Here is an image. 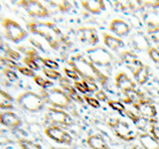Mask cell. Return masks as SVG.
<instances>
[{
	"instance_id": "cell-15",
	"label": "cell",
	"mask_w": 159,
	"mask_h": 149,
	"mask_svg": "<svg viewBox=\"0 0 159 149\" xmlns=\"http://www.w3.org/2000/svg\"><path fill=\"white\" fill-rule=\"evenodd\" d=\"M116 87L123 93L124 91L130 88H135V83L129 78L124 72H119L114 78Z\"/></svg>"
},
{
	"instance_id": "cell-13",
	"label": "cell",
	"mask_w": 159,
	"mask_h": 149,
	"mask_svg": "<svg viewBox=\"0 0 159 149\" xmlns=\"http://www.w3.org/2000/svg\"><path fill=\"white\" fill-rule=\"evenodd\" d=\"M79 37L80 40L88 45L93 46L98 42V35L97 30L93 27H82L79 29Z\"/></svg>"
},
{
	"instance_id": "cell-21",
	"label": "cell",
	"mask_w": 159,
	"mask_h": 149,
	"mask_svg": "<svg viewBox=\"0 0 159 149\" xmlns=\"http://www.w3.org/2000/svg\"><path fill=\"white\" fill-rule=\"evenodd\" d=\"M132 74L136 83L141 86V84H144L147 82L148 77H149V68L147 65L142 64L140 67L132 73Z\"/></svg>"
},
{
	"instance_id": "cell-23",
	"label": "cell",
	"mask_w": 159,
	"mask_h": 149,
	"mask_svg": "<svg viewBox=\"0 0 159 149\" xmlns=\"http://www.w3.org/2000/svg\"><path fill=\"white\" fill-rule=\"evenodd\" d=\"M13 102V97L8 93L0 88V109H6V111L12 109L14 107Z\"/></svg>"
},
{
	"instance_id": "cell-4",
	"label": "cell",
	"mask_w": 159,
	"mask_h": 149,
	"mask_svg": "<svg viewBox=\"0 0 159 149\" xmlns=\"http://www.w3.org/2000/svg\"><path fill=\"white\" fill-rule=\"evenodd\" d=\"M16 102L22 109L32 113L42 111L45 106L43 97L31 91L24 92L21 94H19Z\"/></svg>"
},
{
	"instance_id": "cell-20",
	"label": "cell",
	"mask_w": 159,
	"mask_h": 149,
	"mask_svg": "<svg viewBox=\"0 0 159 149\" xmlns=\"http://www.w3.org/2000/svg\"><path fill=\"white\" fill-rule=\"evenodd\" d=\"M138 140L144 149H159V142L154 138L150 133L139 134Z\"/></svg>"
},
{
	"instance_id": "cell-35",
	"label": "cell",
	"mask_w": 159,
	"mask_h": 149,
	"mask_svg": "<svg viewBox=\"0 0 159 149\" xmlns=\"http://www.w3.org/2000/svg\"><path fill=\"white\" fill-rule=\"evenodd\" d=\"M3 74H5V77H6L9 79V81H11V82H15L18 79V76H17L16 72H15L14 70H12V69L5 68L3 70Z\"/></svg>"
},
{
	"instance_id": "cell-44",
	"label": "cell",
	"mask_w": 159,
	"mask_h": 149,
	"mask_svg": "<svg viewBox=\"0 0 159 149\" xmlns=\"http://www.w3.org/2000/svg\"><path fill=\"white\" fill-rule=\"evenodd\" d=\"M149 32L151 34V37L154 40V42H156L159 44V28L153 29V30H149Z\"/></svg>"
},
{
	"instance_id": "cell-46",
	"label": "cell",
	"mask_w": 159,
	"mask_h": 149,
	"mask_svg": "<svg viewBox=\"0 0 159 149\" xmlns=\"http://www.w3.org/2000/svg\"><path fill=\"white\" fill-rule=\"evenodd\" d=\"M2 47H3V41H2L1 37H0V49H1Z\"/></svg>"
},
{
	"instance_id": "cell-37",
	"label": "cell",
	"mask_w": 159,
	"mask_h": 149,
	"mask_svg": "<svg viewBox=\"0 0 159 149\" xmlns=\"http://www.w3.org/2000/svg\"><path fill=\"white\" fill-rule=\"evenodd\" d=\"M17 71L20 73V74H24V76H26V77H31V78H34L36 74H35V73H34V71H32L31 69H29V68H27L26 66H19L18 67V69H17Z\"/></svg>"
},
{
	"instance_id": "cell-12",
	"label": "cell",
	"mask_w": 159,
	"mask_h": 149,
	"mask_svg": "<svg viewBox=\"0 0 159 149\" xmlns=\"http://www.w3.org/2000/svg\"><path fill=\"white\" fill-rule=\"evenodd\" d=\"M133 106L136 108L139 115H141L147 119L155 117L157 114V109L155 106L145 98H144L143 101L139 102L138 103L133 104Z\"/></svg>"
},
{
	"instance_id": "cell-2",
	"label": "cell",
	"mask_w": 159,
	"mask_h": 149,
	"mask_svg": "<svg viewBox=\"0 0 159 149\" xmlns=\"http://www.w3.org/2000/svg\"><path fill=\"white\" fill-rule=\"evenodd\" d=\"M27 27L31 33L44 38L49 44V46L55 50H57L65 41V37L62 31L54 23L30 22L28 23Z\"/></svg>"
},
{
	"instance_id": "cell-36",
	"label": "cell",
	"mask_w": 159,
	"mask_h": 149,
	"mask_svg": "<svg viewBox=\"0 0 159 149\" xmlns=\"http://www.w3.org/2000/svg\"><path fill=\"white\" fill-rule=\"evenodd\" d=\"M63 71L65 73V74L69 78V79H74L75 82L78 81L79 79V74H77V72L75 71L74 69H69V68H64L63 69Z\"/></svg>"
},
{
	"instance_id": "cell-42",
	"label": "cell",
	"mask_w": 159,
	"mask_h": 149,
	"mask_svg": "<svg viewBox=\"0 0 159 149\" xmlns=\"http://www.w3.org/2000/svg\"><path fill=\"white\" fill-rule=\"evenodd\" d=\"M74 88H76V91L81 93L83 94H86L87 93V91H86V88H84L83 82H79V81H76L74 82Z\"/></svg>"
},
{
	"instance_id": "cell-7",
	"label": "cell",
	"mask_w": 159,
	"mask_h": 149,
	"mask_svg": "<svg viewBox=\"0 0 159 149\" xmlns=\"http://www.w3.org/2000/svg\"><path fill=\"white\" fill-rule=\"evenodd\" d=\"M19 6L25 9L30 16L35 18H46L50 15L49 10L47 7L43 5L41 2L36 1V0H24V1L18 2Z\"/></svg>"
},
{
	"instance_id": "cell-48",
	"label": "cell",
	"mask_w": 159,
	"mask_h": 149,
	"mask_svg": "<svg viewBox=\"0 0 159 149\" xmlns=\"http://www.w3.org/2000/svg\"><path fill=\"white\" fill-rule=\"evenodd\" d=\"M0 9H1V4H0Z\"/></svg>"
},
{
	"instance_id": "cell-17",
	"label": "cell",
	"mask_w": 159,
	"mask_h": 149,
	"mask_svg": "<svg viewBox=\"0 0 159 149\" xmlns=\"http://www.w3.org/2000/svg\"><path fill=\"white\" fill-rule=\"evenodd\" d=\"M82 7L92 14H99L106 10V3L102 0H87L81 2Z\"/></svg>"
},
{
	"instance_id": "cell-30",
	"label": "cell",
	"mask_w": 159,
	"mask_h": 149,
	"mask_svg": "<svg viewBox=\"0 0 159 149\" xmlns=\"http://www.w3.org/2000/svg\"><path fill=\"white\" fill-rule=\"evenodd\" d=\"M39 61L44 65L45 68L52 69V70H58L59 69V64L57 62H55L54 60L48 59V58H40Z\"/></svg>"
},
{
	"instance_id": "cell-31",
	"label": "cell",
	"mask_w": 159,
	"mask_h": 149,
	"mask_svg": "<svg viewBox=\"0 0 159 149\" xmlns=\"http://www.w3.org/2000/svg\"><path fill=\"white\" fill-rule=\"evenodd\" d=\"M23 62L25 65H26V67L31 69L32 71H38V70L40 69V66L38 65V63L35 61L34 59L30 58V57H25L23 59Z\"/></svg>"
},
{
	"instance_id": "cell-34",
	"label": "cell",
	"mask_w": 159,
	"mask_h": 149,
	"mask_svg": "<svg viewBox=\"0 0 159 149\" xmlns=\"http://www.w3.org/2000/svg\"><path fill=\"white\" fill-rule=\"evenodd\" d=\"M84 101L86 102L89 106H92L93 108H98L101 106V104H99V102L96 97H89V96H87V94H84Z\"/></svg>"
},
{
	"instance_id": "cell-39",
	"label": "cell",
	"mask_w": 159,
	"mask_h": 149,
	"mask_svg": "<svg viewBox=\"0 0 159 149\" xmlns=\"http://www.w3.org/2000/svg\"><path fill=\"white\" fill-rule=\"evenodd\" d=\"M94 97H96V98L98 102H108L107 94L102 89H98L97 93H94Z\"/></svg>"
},
{
	"instance_id": "cell-14",
	"label": "cell",
	"mask_w": 159,
	"mask_h": 149,
	"mask_svg": "<svg viewBox=\"0 0 159 149\" xmlns=\"http://www.w3.org/2000/svg\"><path fill=\"white\" fill-rule=\"evenodd\" d=\"M109 30L113 34H116L117 37H124L127 36L129 32H130V27L122 19L116 18L112 19L111 23H109Z\"/></svg>"
},
{
	"instance_id": "cell-16",
	"label": "cell",
	"mask_w": 159,
	"mask_h": 149,
	"mask_svg": "<svg viewBox=\"0 0 159 149\" xmlns=\"http://www.w3.org/2000/svg\"><path fill=\"white\" fill-rule=\"evenodd\" d=\"M60 84H61V87L64 88V91L67 93L68 96L71 97L72 101L80 102V103H83L84 102V98H82V97H80V94L76 91V88H74V84L70 83L69 79L62 77L60 79Z\"/></svg>"
},
{
	"instance_id": "cell-40",
	"label": "cell",
	"mask_w": 159,
	"mask_h": 149,
	"mask_svg": "<svg viewBox=\"0 0 159 149\" xmlns=\"http://www.w3.org/2000/svg\"><path fill=\"white\" fill-rule=\"evenodd\" d=\"M57 5V7L59 8L60 11H62V12H67L69 11L70 9H71L72 7V4L68 2V1H62V2H59L56 4Z\"/></svg>"
},
{
	"instance_id": "cell-45",
	"label": "cell",
	"mask_w": 159,
	"mask_h": 149,
	"mask_svg": "<svg viewBox=\"0 0 159 149\" xmlns=\"http://www.w3.org/2000/svg\"><path fill=\"white\" fill-rule=\"evenodd\" d=\"M50 149H66V148H63V147H55V146H52Z\"/></svg>"
},
{
	"instance_id": "cell-24",
	"label": "cell",
	"mask_w": 159,
	"mask_h": 149,
	"mask_svg": "<svg viewBox=\"0 0 159 149\" xmlns=\"http://www.w3.org/2000/svg\"><path fill=\"white\" fill-rule=\"evenodd\" d=\"M126 115L131 119V120L135 123V125L139 128L141 129V130H145V127L147 126V118L143 117L141 115H137L134 112L130 111H125Z\"/></svg>"
},
{
	"instance_id": "cell-10",
	"label": "cell",
	"mask_w": 159,
	"mask_h": 149,
	"mask_svg": "<svg viewBox=\"0 0 159 149\" xmlns=\"http://www.w3.org/2000/svg\"><path fill=\"white\" fill-rule=\"evenodd\" d=\"M111 126L112 127L114 134H116L119 139H121V140L131 141L135 138L134 133L132 132L130 127H129V125L125 121L116 118V119H114V121L111 124Z\"/></svg>"
},
{
	"instance_id": "cell-26",
	"label": "cell",
	"mask_w": 159,
	"mask_h": 149,
	"mask_svg": "<svg viewBox=\"0 0 159 149\" xmlns=\"http://www.w3.org/2000/svg\"><path fill=\"white\" fill-rule=\"evenodd\" d=\"M121 60H122V62L125 64V66L128 67V66H130V65H132L133 63H135L138 59L136 57V55H134L133 53L129 51H125L121 54Z\"/></svg>"
},
{
	"instance_id": "cell-41",
	"label": "cell",
	"mask_w": 159,
	"mask_h": 149,
	"mask_svg": "<svg viewBox=\"0 0 159 149\" xmlns=\"http://www.w3.org/2000/svg\"><path fill=\"white\" fill-rule=\"evenodd\" d=\"M1 62L4 64V65H6V66L8 67V69H12V70H14V69H18V67L19 66H17V64L15 63L14 61H12L11 59H9V58H3V59H1Z\"/></svg>"
},
{
	"instance_id": "cell-22",
	"label": "cell",
	"mask_w": 159,
	"mask_h": 149,
	"mask_svg": "<svg viewBox=\"0 0 159 149\" xmlns=\"http://www.w3.org/2000/svg\"><path fill=\"white\" fill-rule=\"evenodd\" d=\"M123 94L126 97L125 99H124V102L132 103V104L138 103L139 102H141L144 99L143 94L140 92H138L135 88H130V89H127V91H124Z\"/></svg>"
},
{
	"instance_id": "cell-29",
	"label": "cell",
	"mask_w": 159,
	"mask_h": 149,
	"mask_svg": "<svg viewBox=\"0 0 159 149\" xmlns=\"http://www.w3.org/2000/svg\"><path fill=\"white\" fill-rule=\"evenodd\" d=\"M107 104L108 106L111 107L113 111H116L117 112H124L126 111L125 109V106H124V104L120 102H117V101H108L107 102Z\"/></svg>"
},
{
	"instance_id": "cell-5",
	"label": "cell",
	"mask_w": 159,
	"mask_h": 149,
	"mask_svg": "<svg viewBox=\"0 0 159 149\" xmlns=\"http://www.w3.org/2000/svg\"><path fill=\"white\" fill-rule=\"evenodd\" d=\"M2 25L6 37L13 43H20L27 37V31L21 25L11 18H4Z\"/></svg>"
},
{
	"instance_id": "cell-43",
	"label": "cell",
	"mask_w": 159,
	"mask_h": 149,
	"mask_svg": "<svg viewBox=\"0 0 159 149\" xmlns=\"http://www.w3.org/2000/svg\"><path fill=\"white\" fill-rule=\"evenodd\" d=\"M7 54H8V58L9 59H14V60H19L20 59V54L17 53L16 51H14V50L8 48L7 49Z\"/></svg>"
},
{
	"instance_id": "cell-32",
	"label": "cell",
	"mask_w": 159,
	"mask_h": 149,
	"mask_svg": "<svg viewBox=\"0 0 159 149\" xmlns=\"http://www.w3.org/2000/svg\"><path fill=\"white\" fill-rule=\"evenodd\" d=\"M82 82L84 84V88H86L87 93H97L98 91V87L97 83L91 82V81H86V79H83Z\"/></svg>"
},
{
	"instance_id": "cell-38",
	"label": "cell",
	"mask_w": 159,
	"mask_h": 149,
	"mask_svg": "<svg viewBox=\"0 0 159 149\" xmlns=\"http://www.w3.org/2000/svg\"><path fill=\"white\" fill-rule=\"evenodd\" d=\"M150 134L159 142V123H151L150 125Z\"/></svg>"
},
{
	"instance_id": "cell-8",
	"label": "cell",
	"mask_w": 159,
	"mask_h": 149,
	"mask_svg": "<svg viewBox=\"0 0 159 149\" xmlns=\"http://www.w3.org/2000/svg\"><path fill=\"white\" fill-rule=\"evenodd\" d=\"M44 132L46 134V136L57 143L71 145L73 142V137L71 136V134L58 125H52L45 128Z\"/></svg>"
},
{
	"instance_id": "cell-6",
	"label": "cell",
	"mask_w": 159,
	"mask_h": 149,
	"mask_svg": "<svg viewBox=\"0 0 159 149\" xmlns=\"http://www.w3.org/2000/svg\"><path fill=\"white\" fill-rule=\"evenodd\" d=\"M88 59L94 66L108 67L112 63V55L103 47H93L87 49Z\"/></svg>"
},
{
	"instance_id": "cell-18",
	"label": "cell",
	"mask_w": 159,
	"mask_h": 149,
	"mask_svg": "<svg viewBox=\"0 0 159 149\" xmlns=\"http://www.w3.org/2000/svg\"><path fill=\"white\" fill-rule=\"evenodd\" d=\"M102 38H103V44L106 45V47L112 50V51H116V50L124 47V43L122 40L118 37L113 36V35L104 33L102 35Z\"/></svg>"
},
{
	"instance_id": "cell-27",
	"label": "cell",
	"mask_w": 159,
	"mask_h": 149,
	"mask_svg": "<svg viewBox=\"0 0 159 149\" xmlns=\"http://www.w3.org/2000/svg\"><path fill=\"white\" fill-rule=\"evenodd\" d=\"M33 79H34L35 84H37L38 86L40 88H42L43 89H47L50 87L53 86V83L51 81H48V79L42 78L41 76H38V74H36V76L33 78Z\"/></svg>"
},
{
	"instance_id": "cell-47",
	"label": "cell",
	"mask_w": 159,
	"mask_h": 149,
	"mask_svg": "<svg viewBox=\"0 0 159 149\" xmlns=\"http://www.w3.org/2000/svg\"><path fill=\"white\" fill-rule=\"evenodd\" d=\"M132 149H144L143 147H138V146H134Z\"/></svg>"
},
{
	"instance_id": "cell-9",
	"label": "cell",
	"mask_w": 159,
	"mask_h": 149,
	"mask_svg": "<svg viewBox=\"0 0 159 149\" xmlns=\"http://www.w3.org/2000/svg\"><path fill=\"white\" fill-rule=\"evenodd\" d=\"M46 118L55 125H65L69 126L73 123V118L70 114L64 111V109H59L55 107H49L46 112Z\"/></svg>"
},
{
	"instance_id": "cell-19",
	"label": "cell",
	"mask_w": 159,
	"mask_h": 149,
	"mask_svg": "<svg viewBox=\"0 0 159 149\" xmlns=\"http://www.w3.org/2000/svg\"><path fill=\"white\" fill-rule=\"evenodd\" d=\"M87 144L91 149H111L102 136L93 134L87 138Z\"/></svg>"
},
{
	"instance_id": "cell-11",
	"label": "cell",
	"mask_w": 159,
	"mask_h": 149,
	"mask_svg": "<svg viewBox=\"0 0 159 149\" xmlns=\"http://www.w3.org/2000/svg\"><path fill=\"white\" fill-rule=\"evenodd\" d=\"M0 124L5 127L16 129L22 125V120L16 113L10 111L0 112Z\"/></svg>"
},
{
	"instance_id": "cell-1",
	"label": "cell",
	"mask_w": 159,
	"mask_h": 149,
	"mask_svg": "<svg viewBox=\"0 0 159 149\" xmlns=\"http://www.w3.org/2000/svg\"><path fill=\"white\" fill-rule=\"evenodd\" d=\"M69 64L83 79L94 83L98 82L102 87L106 86L108 81L107 76L102 74L97 66H94L89 59L82 56V55L73 56L69 61Z\"/></svg>"
},
{
	"instance_id": "cell-33",
	"label": "cell",
	"mask_w": 159,
	"mask_h": 149,
	"mask_svg": "<svg viewBox=\"0 0 159 149\" xmlns=\"http://www.w3.org/2000/svg\"><path fill=\"white\" fill-rule=\"evenodd\" d=\"M148 56L154 63L159 64V50L155 47H149L147 50Z\"/></svg>"
},
{
	"instance_id": "cell-28",
	"label": "cell",
	"mask_w": 159,
	"mask_h": 149,
	"mask_svg": "<svg viewBox=\"0 0 159 149\" xmlns=\"http://www.w3.org/2000/svg\"><path fill=\"white\" fill-rule=\"evenodd\" d=\"M43 74L50 79H60L62 78L61 74H60L57 70H52L48 68H43Z\"/></svg>"
},
{
	"instance_id": "cell-3",
	"label": "cell",
	"mask_w": 159,
	"mask_h": 149,
	"mask_svg": "<svg viewBox=\"0 0 159 149\" xmlns=\"http://www.w3.org/2000/svg\"><path fill=\"white\" fill-rule=\"evenodd\" d=\"M42 97L45 102L49 103L51 107L59 108V109H66L72 103V99L64 89L58 88H52L43 89Z\"/></svg>"
},
{
	"instance_id": "cell-25",
	"label": "cell",
	"mask_w": 159,
	"mask_h": 149,
	"mask_svg": "<svg viewBox=\"0 0 159 149\" xmlns=\"http://www.w3.org/2000/svg\"><path fill=\"white\" fill-rule=\"evenodd\" d=\"M18 144H19V146L21 147V149H43L40 144L34 142L32 140H29V139H25V138L19 139Z\"/></svg>"
}]
</instances>
